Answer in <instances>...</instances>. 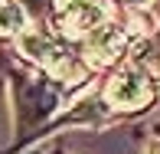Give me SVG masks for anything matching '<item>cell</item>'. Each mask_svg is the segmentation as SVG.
I'll return each mask as SVG.
<instances>
[{
    "instance_id": "1",
    "label": "cell",
    "mask_w": 160,
    "mask_h": 154,
    "mask_svg": "<svg viewBox=\"0 0 160 154\" xmlns=\"http://www.w3.org/2000/svg\"><path fill=\"white\" fill-rule=\"evenodd\" d=\"M20 49H23L26 56H30L33 62L46 66L52 76L59 79H69V82H75V79H82V66L69 56V49H62L56 40H49L46 33H36V30H23L20 33Z\"/></svg>"
},
{
    "instance_id": "2",
    "label": "cell",
    "mask_w": 160,
    "mask_h": 154,
    "mask_svg": "<svg viewBox=\"0 0 160 154\" xmlns=\"http://www.w3.org/2000/svg\"><path fill=\"white\" fill-rule=\"evenodd\" d=\"M105 98L111 108H121V112H134V108L147 105L150 102V82L141 69H124L108 82Z\"/></svg>"
},
{
    "instance_id": "3",
    "label": "cell",
    "mask_w": 160,
    "mask_h": 154,
    "mask_svg": "<svg viewBox=\"0 0 160 154\" xmlns=\"http://www.w3.org/2000/svg\"><path fill=\"white\" fill-rule=\"evenodd\" d=\"M56 17L62 33L85 36L105 23V7L101 0H56Z\"/></svg>"
},
{
    "instance_id": "4",
    "label": "cell",
    "mask_w": 160,
    "mask_h": 154,
    "mask_svg": "<svg viewBox=\"0 0 160 154\" xmlns=\"http://www.w3.org/2000/svg\"><path fill=\"white\" fill-rule=\"evenodd\" d=\"M85 49H88V59H92V62L108 66V62H114V59H118V56L128 49V36H124V30H121V26L101 23L98 30L88 33Z\"/></svg>"
},
{
    "instance_id": "5",
    "label": "cell",
    "mask_w": 160,
    "mask_h": 154,
    "mask_svg": "<svg viewBox=\"0 0 160 154\" xmlns=\"http://www.w3.org/2000/svg\"><path fill=\"white\" fill-rule=\"evenodd\" d=\"M26 20H23V7L13 0H0V33H23Z\"/></svg>"
},
{
    "instance_id": "6",
    "label": "cell",
    "mask_w": 160,
    "mask_h": 154,
    "mask_svg": "<svg viewBox=\"0 0 160 154\" xmlns=\"http://www.w3.org/2000/svg\"><path fill=\"white\" fill-rule=\"evenodd\" d=\"M150 154H157V148H150Z\"/></svg>"
}]
</instances>
